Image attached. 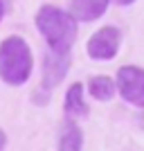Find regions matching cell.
Instances as JSON below:
<instances>
[{
  "label": "cell",
  "mask_w": 144,
  "mask_h": 151,
  "mask_svg": "<svg viewBox=\"0 0 144 151\" xmlns=\"http://www.w3.org/2000/svg\"><path fill=\"white\" fill-rule=\"evenodd\" d=\"M70 52H54L50 50L43 54V77H41V86L47 90L57 88L59 83L65 79L70 72Z\"/></svg>",
  "instance_id": "obj_5"
},
{
  "label": "cell",
  "mask_w": 144,
  "mask_h": 151,
  "mask_svg": "<svg viewBox=\"0 0 144 151\" xmlns=\"http://www.w3.org/2000/svg\"><path fill=\"white\" fill-rule=\"evenodd\" d=\"M115 2H117L119 7H128V5H133L135 0H115Z\"/></svg>",
  "instance_id": "obj_11"
},
{
  "label": "cell",
  "mask_w": 144,
  "mask_h": 151,
  "mask_svg": "<svg viewBox=\"0 0 144 151\" xmlns=\"http://www.w3.org/2000/svg\"><path fill=\"white\" fill-rule=\"evenodd\" d=\"M5 147H7V135H5V131L0 129V151H5Z\"/></svg>",
  "instance_id": "obj_10"
},
{
  "label": "cell",
  "mask_w": 144,
  "mask_h": 151,
  "mask_svg": "<svg viewBox=\"0 0 144 151\" xmlns=\"http://www.w3.org/2000/svg\"><path fill=\"white\" fill-rule=\"evenodd\" d=\"M34 68V57L25 38L7 36L0 43V79L9 86H23Z\"/></svg>",
  "instance_id": "obj_2"
},
{
  "label": "cell",
  "mask_w": 144,
  "mask_h": 151,
  "mask_svg": "<svg viewBox=\"0 0 144 151\" xmlns=\"http://www.w3.org/2000/svg\"><path fill=\"white\" fill-rule=\"evenodd\" d=\"M88 90H90V95H92L95 99L110 101L115 97V93H117V83L106 75H95V77L88 79Z\"/></svg>",
  "instance_id": "obj_9"
},
{
  "label": "cell",
  "mask_w": 144,
  "mask_h": 151,
  "mask_svg": "<svg viewBox=\"0 0 144 151\" xmlns=\"http://www.w3.org/2000/svg\"><path fill=\"white\" fill-rule=\"evenodd\" d=\"M34 20L50 50L70 52V47L77 41V27H79V20L72 14L63 12L57 5H43L36 12Z\"/></svg>",
  "instance_id": "obj_1"
},
{
  "label": "cell",
  "mask_w": 144,
  "mask_h": 151,
  "mask_svg": "<svg viewBox=\"0 0 144 151\" xmlns=\"http://www.w3.org/2000/svg\"><path fill=\"white\" fill-rule=\"evenodd\" d=\"M117 90L128 104L144 108V70L138 65H122L117 70Z\"/></svg>",
  "instance_id": "obj_4"
},
{
  "label": "cell",
  "mask_w": 144,
  "mask_h": 151,
  "mask_svg": "<svg viewBox=\"0 0 144 151\" xmlns=\"http://www.w3.org/2000/svg\"><path fill=\"white\" fill-rule=\"evenodd\" d=\"M83 147V133L79 129L75 117H65L61 131H59V140H57V149L59 151H81Z\"/></svg>",
  "instance_id": "obj_7"
},
{
  "label": "cell",
  "mask_w": 144,
  "mask_h": 151,
  "mask_svg": "<svg viewBox=\"0 0 144 151\" xmlns=\"http://www.w3.org/2000/svg\"><path fill=\"white\" fill-rule=\"evenodd\" d=\"M5 18V5H2V0H0V20Z\"/></svg>",
  "instance_id": "obj_12"
},
{
  "label": "cell",
  "mask_w": 144,
  "mask_h": 151,
  "mask_svg": "<svg viewBox=\"0 0 144 151\" xmlns=\"http://www.w3.org/2000/svg\"><path fill=\"white\" fill-rule=\"evenodd\" d=\"M119 45H122V32L113 25H106L88 38L86 52L95 61H110V59L117 57Z\"/></svg>",
  "instance_id": "obj_3"
},
{
  "label": "cell",
  "mask_w": 144,
  "mask_h": 151,
  "mask_svg": "<svg viewBox=\"0 0 144 151\" xmlns=\"http://www.w3.org/2000/svg\"><path fill=\"white\" fill-rule=\"evenodd\" d=\"M108 9V0H72L70 2V14L79 23H92L99 16H104Z\"/></svg>",
  "instance_id": "obj_6"
},
{
  "label": "cell",
  "mask_w": 144,
  "mask_h": 151,
  "mask_svg": "<svg viewBox=\"0 0 144 151\" xmlns=\"http://www.w3.org/2000/svg\"><path fill=\"white\" fill-rule=\"evenodd\" d=\"M65 113L68 117H86L88 104L83 99V83H72L65 93Z\"/></svg>",
  "instance_id": "obj_8"
},
{
  "label": "cell",
  "mask_w": 144,
  "mask_h": 151,
  "mask_svg": "<svg viewBox=\"0 0 144 151\" xmlns=\"http://www.w3.org/2000/svg\"><path fill=\"white\" fill-rule=\"evenodd\" d=\"M140 124H142V126H144V113H142V117H140Z\"/></svg>",
  "instance_id": "obj_13"
}]
</instances>
